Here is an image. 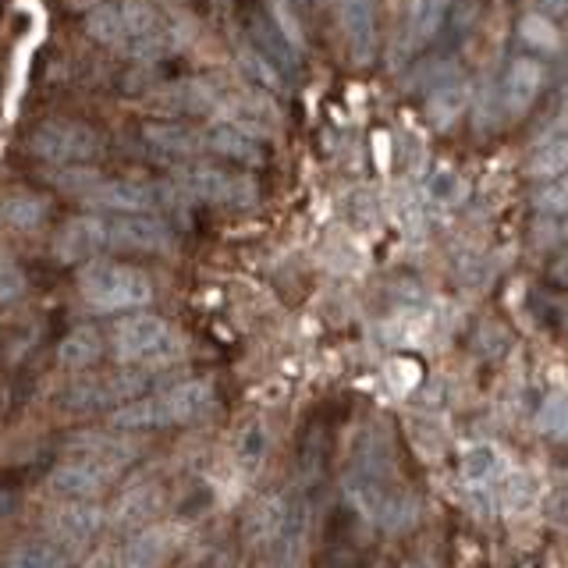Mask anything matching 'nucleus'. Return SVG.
I'll use <instances>...</instances> for the list:
<instances>
[{
	"label": "nucleus",
	"mask_w": 568,
	"mask_h": 568,
	"mask_svg": "<svg viewBox=\"0 0 568 568\" xmlns=\"http://www.w3.org/2000/svg\"><path fill=\"white\" fill-rule=\"evenodd\" d=\"M106 239L121 253H168L174 242L156 213H106Z\"/></svg>",
	"instance_id": "8"
},
{
	"label": "nucleus",
	"mask_w": 568,
	"mask_h": 568,
	"mask_svg": "<svg viewBox=\"0 0 568 568\" xmlns=\"http://www.w3.org/2000/svg\"><path fill=\"white\" fill-rule=\"evenodd\" d=\"M178 537L168 526H142L118 547L121 568H160L174 550Z\"/></svg>",
	"instance_id": "14"
},
{
	"label": "nucleus",
	"mask_w": 568,
	"mask_h": 568,
	"mask_svg": "<svg viewBox=\"0 0 568 568\" xmlns=\"http://www.w3.org/2000/svg\"><path fill=\"white\" fill-rule=\"evenodd\" d=\"M124 18V50L135 61H164L174 50V32L146 0H121Z\"/></svg>",
	"instance_id": "7"
},
{
	"label": "nucleus",
	"mask_w": 568,
	"mask_h": 568,
	"mask_svg": "<svg viewBox=\"0 0 568 568\" xmlns=\"http://www.w3.org/2000/svg\"><path fill=\"white\" fill-rule=\"evenodd\" d=\"M50 203L29 189H11L0 195V227L4 231H36L47 224Z\"/></svg>",
	"instance_id": "18"
},
{
	"label": "nucleus",
	"mask_w": 568,
	"mask_h": 568,
	"mask_svg": "<svg viewBox=\"0 0 568 568\" xmlns=\"http://www.w3.org/2000/svg\"><path fill=\"white\" fill-rule=\"evenodd\" d=\"M68 448L79 458H97V462H103V466H114V469L129 466V462L139 455V448L132 440H121L111 434H79V437H71Z\"/></svg>",
	"instance_id": "24"
},
{
	"label": "nucleus",
	"mask_w": 568,
	"mask_h": 568,
	"mask_svg": "<svg viewBox=\"0 0 568 568\" xmlns=\"http://www.w3.org/2000/svg\"><path fill=\"white\" fill-rule=\"evenodd\" d=\"M79 292L85 298V306H93L97 313H124V310L146 306L153 298V284L146 274L135 271V266L93 260L82 266Z\"/></svg>",
	"instance_id": "2"
},
{
	"label": "nucleus",
	"mask_w": 568,
	"mask_h": 568,
	"mask_svg": "<svg viewBox=\"0 0 568 568\" xmlns=\"http://www.w3.org/2000/svg\"><path fill=\"white\" fill-rule=\"evenodd\" d=\"M239 64H242L245 75L256 82V89H266V93H284V85H288V79H284L256 47H242L239 50Z\"/></svg>",
	"instance_id": "33"
},
{
	"label": "nucleus",
	"mask_w": 568,
	"mask_h": 568,
	"mask_svg": "<svg viewBox=\"0 0 568 568\" xmlns=\"http://www.w3.org/2000/svg\"><path fill=\"white\" fill-rule=\"evenodd\" d=\"M103 355V337L100 331L93 327H79V331H71L61 337V345H58V363L68 366V369H85V366H93L97 359Z\"/></svg>",
	"instance_id": "27"
},
{
	"label": "nucleus",
	"mask_w": 568,
	"mask_h": 568,
	"mask_svg": "<svg viewBox=\"0 0 568 568\" xmlns=\"http://www.w3.org/2000/svg\"><path fill=\"white\" fill-rule=\"evenodd\" d=\"M550 274H555V281H568V248L558 256V263L550 266Z\"/></svg>",
	"instance_id": "43"
},
{
	"label": "nucleus",
	"mask_w": 568,
	"mask_h": 568,
	"mask_svg": "<svg viewBox=\"0 0 568 568\" xmlns=\"http://www.w3.org/2000/svg\"><path fill=\"white\" fill-rule=\"evenodd\" d=\"M440 14H444V0H408L405 8V47L419 50L437 36L440 29Z\"/></svg>",
	"instance_id": "26"
},
{
	"label": "nucleus",
	"mask_w": 568,
	"mask_h": 568,
	"mask_svg": "<svg viewBox=\"0 0 568 568\" xmlns=\"http://www.w3.org/2000/svg\"><path fill=\"white\" fill-rule=\"evenodd\" d=\"M248 40H253V47L281 71L284 79L298 71V50L284 40L271 18H253V22H248Z\"/></svg>",
	"instance_id": "21"
},
{
	"label": "nucleus",
	"mask_w": 568,
	"mask_h": 568,
	"mask_svg": "<svg viewBox=\"0 0 568 568\" xmlns=\"http://www.w3.org/2000/svg\"><path fill=\"white\" fill-rule=\"evenodd\" d=\"M423 195H426V203L437 210H455L462 200H466V178L448 164H437L430 174H426Z\"/></svg>",
	"instance_id": "28"
},
{
	"label": "nucleus",
	"mask_w": 568,
	"mask_h": 568,
	"mask_svg": "<svg viewBox=\"0 0 568 568\" xmlns=\"http://www.w3.org/2000/svg\"><path fill=\"white\" fill-rule=\"evenodd\" d=\"M373 4H377V0H342L348 50H352V58L359 61V64H366L373 58V47H377V22H373Z\"/></svg>",
	"instance_id": "19"
},
{
	"label": "nucleus",
	"mask_w": 568,
	"mask_h": 568,
	"mask_svg": "<svg viewBox=\"0 0 568 568\" xmlns=\"http://www.w3.org/2000/svg\"><path fill=\"white\" fill-rule=\"evenodd\" d=\"M501 497L508 501V508H529L532 497H537V487H532L529 473H508L505 484H501Z\"/></svg>",
	"instance_id": "39"
},
{
	"label": "nucleus",
	"mask_w": 568,
	"mask_h": 568,
	"mask_svg": "<svg viewBox=\"0 0 568 568\" xmlns=\"http://www.w3.org/2000/svg\"><path fill=\"white\" fill-rule=\"evenodd\" d=\"M213 408V384L210 381H182L164 387L160 395L135 398L111 413L118 430H156V426H182L203 419Z\"/></svg>",
	"instance_id": "1"
},
{
	"label": "nucleus",
	"mask_w": 568,
	"mask_h": 568,
	"mask_svg": "<svg viewBox=\"0 0 568 568\" xmlns=\"http://www.w3.org/2000/svg\"><path fill=\"white\" fill-rule=\"evenodd\" d=\"M266 18L277 26V32L288 40L295 50H302L306 47V32H302V26H298V18H295V11H292V0H266Z\"/></svg>",
	"instance_id": "37"
},
{
	"label": "nucleus",
	"mask_w": 568,
	"mask_h": 568,
	"mask_svg": "<svg viewBox=\"0 0 568 568\" xmlns=\"http://www.w3.org/2000/svg\"><path fill=\"white\" fill-rule=\"evenodd\" d=\"M387 381H390V387L398 390V395H408V390H416L423 384V369L413 359H390Z\"/></svg>",
	"instance_id": "41"
},
{
	"label": "nucleus",
	"mask_w": 568,
	"mask_h": 568,
	"mask_svg": "<svg viewBox=\"0 0 568 568\" xmlns=\"http://www.w3.org/2000/svg\"><path fill=\"white\" fill-rule=\"evenodd\" d=\"M558 103H561V111H568V82L561 85V93H558Z\"/></svg>",
	"instance_id": "44"
},
{
	"label": "nucleus",
	"mask_w": 568,
	"mask_h": 568,
	"mask_svg": "<svg viewBox=\"0 0 568 568\" xmlns=\"http://www.w3.org/2000/svg\"><path fill=\"white\" fill-rule=\"evenodd\" d=\"M26 295V274L4 248H0V302H18Z\"/></svg>",
	"instance_id": "38"
},
{
	"label": "nucleus",
	"mask_w": 568,
	"mask_h": 568,
	"mask_svg": "<svg viewBox=\"0 0 568 568\" xmlns=\"http://www.w3.org/2000/svg\"><path fill=\"white\" fill-rule=\"evenodd\" d=\"M111 348L118 355V363L124 366H156V363L174 359L178 337L168 320H160L153 313H135V316H124L114 327Z\"/></svg>",
	"instance_id": "3"
},
{
	"label": "nucleus",
	"mask_w": 568,
	"mask_h": 568,
	"mask_svg": "<svg viewBox=\"0 0 568 568\" xmlns=\"http://www.w3.org/2000/svg\"><path fill=\"white\" fill-rule=\"evenodd\" d=\"M532 206H537V213H561V217H568V174L540 182V189L532 192Z\"/></svg>",
	"instance_id": "34"
},
{
	"label": "nucleus",
	"mask_w": 568,
	"mask_h": 568,
	"mask_svg": "<svg viewBox=\"0 0 568 568\" xmlns=\"http://www.w3.org/2000/svg\"><path fill=\"white\" fill-rule=\"evenodd\" d=\"M565 235H568V217H561V213H540L537 224H532V242L540 248L558 245Z\"/></svg>",
	"instance_id": "40"
},
{
	"label": "nucleus",
	"mask_w": 568,
	"mask_h": 568,
	"mask_svg": "<svg viewBox=\"0 0 568 568\" xmlns=\"http://www.w3.org/2000/svg\"><path fill=\"white\" fill-rule=\"evenodd\" d=\"M103 150L100 135L82 121H43L29 135V153L53 168H85Z\"/></svg>",
	"instance_id": "4"
},
{
	"label": "nucleus",
	"mask_w": 568,
	"mask_h": 568,
	"mask_svg": "<svg viewBox=\"0 0 568 568\" xmlns=\"http://www.w3.org/2000/svg\"><path fill=\"white\" fill-rule=\"evenodd\" d=\"M160 490L153 484H139L132 490H124L118 497V505L111 511V523L114 526H124V529H142V526H150V519L160 511Z\"/></svg>",
	"instance_id": "22"
},
{
	"label": "nucleus",
	"mask_w": 568,
	"mask_h": 568,
	"mask_svg": "<svg viewBox=\"0 0 568 568\" xmlns=\"http://www.w3.org/2000/svg\"><path fill=\"white\" fill-rule=\"evenodd\" d=\"M544 89V64L537 58H515L505 71V82H501V103H505V114L511 118H523L532 103H537Z\"/></svg>",
	"instance_id": "13"
},
{
	"label": "nucleus",
	"mask_w": 568,
	"mask_h": 568,
	"mask_svg": "<svg viewBox=\"0 0 568 568\" xmlns=\"http://www.w3.org/2000/svg\"><path fill=\"white\" fill-rule=\"evenodd\" d=\"M532 11L547 14L550 22H568V0H532Z\"/></svg>",
	"instance_id": "42"
},
{
	"label": "nucleus",
	"mask_w": 568,
	"mask_h": 568,
	"mask_svg": "<svg viewBox=\"0 0 568 568\" xmlns=\"http://www.w3.org/2000/svg\"><path fill=\"white\" fill-rule=\"evenodd\" d=\"M103 523H106V511L100 505H93V501H68L58 511H50L47 529H50V537H58L61 544H68L79 555V550L103 529Z\"/></svg>",
	"instance_id": "12"
},
{
	"label": "nucleus",
	"mask_w": 568,
	"mask_h": 568,
	"mask_svg": "<svg viewBox=\"0 0 568 568\" xmlns=\"http://www.w3.org/2000/svg\"><path fill=\"white\" fill-rule=\"evenodd\" d=\"M540 430L550 437H568V390H550L540 405Z\"/></svg>",
	"instance_id": "35"
},
{
	"label": "nucleus",
	"mask_w": 568,
	"mask_h": 568,
	"mask_svg": "<svg viewBox=\"0 0 568 568\" xmlns=\"http://www.w3.org/2000/svg\"><path fill=\"white\" fill-rule=\"evenodd\" d=\"M466 106H469V89L466 82H440L430 89V97H426V118H430L434 129H452V124L466 114Z\"/></svg>",
	"instance_id": "25"
},
{
	"label": "nucleus",
	"mask_w": 568,
	"mask_h": 568,
	"mask_svg": "<svg viewBox=\"0 0 568 568\" xmlns=\"http://www.w3.org/2000/svg\"><path fill=\"white\" fill-rule=\"evenodd\" d=\"M458 473L469 487H487L501 473V455H497L494 444H473V448L462 452Z\"/></svg>",
	"instance_id": "29"
},
{
	"label": "nucleus",
	"mask_w": 568,
	"mask_h": 568,
	"mask_svg": "<svg viewBox=\"0 0 568 568\" xmlns=\"http://www.w3.org/2000/svg\"><path fill=\"white\" fill-rule=\"evenodd\" d=\"M53 253L64 263H93L100 253H111V239H106V217L100 213H82V217L68 221L61 227Z\"/></svg>",
	"instance_id": "10"
},
{
	"label": "nucleus",
	"mask_w": 568,
	"mask_h": 568,
	"mask_svg": "<svg viewBox=\"0 0 568 568\" xmlns=\"http://www.w3.org/2000/svg\"><path fill=\"white\" fill-rule=\"evenodd\" d=\"M235 458L242 469H256L260 462L266 458V430L260 423H248L245 430L235 440Z\"/></svg>",
	"instance_id": "36"
},
{
	"label": "nucleus",
	"mask_w": 568,
	"mask_h": 568,
	"mask_svg": "<svg viewBox=\"0 0 568 568\" xmlns=\"http://www.w3.org/2000/svg\"><path fill=\"white\" fill-rule=\"evenodd\" d=\"M71 561H75V550L58 537L26 540L8 555V568H68Z\"/></svg>",
	"instance_id": "23"
},
{
	"label": "nucleus",
	"mask_w": 568,
	"mask_h": 568,
	"mask_svg": "<svg viewBox=\"0 0 568 568\" xmlns=\"http://www.w3.org/2000/svg\"><path fill=\"white\" fill-rule=\"evenodd\" d=\"M114 466H103L97 458H71L64 466H58L50 473V487L61 497H71V501H93L100 497L114 479Z\"/></svg>",
	"instance_id": "11"
},
{
	"label": "nucleus",
	"mask_w": 568,
	"mask_h": 568,
	"mask_svg": "<svg viewBox=\"0 0 568 568\" xmlns=\"http://www.w3.org/2000/svg\"><path fill=\"white\" fill-rule=\"evenodd\" d=\"M174 185L182 189L189 200H200V203L231 206V210L256 206V185L248 182V178L227 174V171L210 168V164H185V168H178Z\"/></svg>",
	"instance_id": "5"
},
{
	"label": "nucleus",
	"mask_w": 568,
	"mask_h": 568,
	"mask_svg": "<svg viewBox=\"0 0 568 568\" xmlns=\"http://www.w3.org/2000/svg\"><path fill=\"white\" fill-rule=\"evenodd\" d=\"M142 139H146L150 150L164 160H189L206 150L203 129H192V124H182V121H153L142 129Z\"/></svg>",
	"instance_id": "15"
},
{
	"label": "nucleus",
	"mask_w": 568,
	"mask_h": 568,
	"mask_svg": "<svg viewBox=\"0 0 568 568\" xmlns=\"http://www.w3.org/2000/svg\"><path fill=\"white\" fill-rule=\"evenodd\" d=\"M519 40L526 47H532V50H540V53L561 50V32H558V26L550 22L547 14H540V11H526L519 18Z\"/></svg>",
	"instance_id": "32"
},
{
	"label": "nucleus",
	"mask_w": 568,
	"mask_h": 568,
	"mask_svg": "<svg viewBox=\"0 0 568 568\" xmlns=\"http://www.w3.org/2000/svg\"><path fill=\"white\" fill-rule=\"evenodd\" d=\"M529 174L547 182V178L568 174V135H555V139H540V146L529 156Z\"/></svg>",
	"instance_id": "30"
},
{
	"label": "nucleus",
	"mask_w": 568,
	"mask_h": 568,
	"mask_svg": "<svg viewBox=\"0 0 568 568\" xmlns=\"http://www.w3.org/2000/svg\"><path fill=\"white\" fill-rule=\"evenodd\" d=\"M248 544H274L284 529H288V505L281 497H260V501L245 511L242 519Z\"/></svg>",
	"instance_id": "20"
},
{
	"label": "nucleus",
	"mask_w": 568,
	"mask_h": 568,
	"mask_svg": "<svg viewBox=\"0 0 568 568\" xmlns=\"http://www.w3.org/2000/svg\"><path fill=\"white\" fill-rule=\"evenodd\" d=\"M85 29L97 43L111 50H124V18L118 4H97L85 14Z\"/></svg>",
	"instance_id": "31"
},
{
	"label": "nucleus",
	"mask_w": 568,
	"mask_h": 568,
	"mask_svg": "<svg viewBox=\"0 0 568 568\" xmlns=\"http://www.w3.org/2000/svg\"><path fill=\"white\" fill-rule=\"evenodd\" d=\"M160 106L171 114H217L224 106V97L206 79H182L164 89Z\"/></svg>",
	"instance_id": "17"
},
{
	"label": "nucleus",
	"mask_w": 568,
	"mask_h": 568,
	"mask_svg": "<svg viewBox=\"0 0 568 568\" xmlns=\"http://www.w3.org/2000/svg\"><path fill=\"white\" fill-rule=\"evenodd\" d=\"M178 195H185L178 185H146V182H100L82 195V203L97 213H156L171 206Z\"/></svg>",
	"instance_id": "6"
},
{
	"label": "nucleus",
	"mask_w": 568,
	"mask_h": 568,
	"mask_svg": "<svg viewBox=\"0 0 568 568\" xmlns=\"http://www.w3.org/2000/svg\"><path fill=\"white\" fill-rule=\"evenodd\" d=\"M203 139H206V150L224 156V160H235V164H248V168L263 164L260 139L253 132L239 129V124H231V121H213V124H206Z\"/></svg>",
	"instance_id": "16"
},
{
	"label": "nucleus",
	"mask_w": 568,
	"mask_h": 568,
	"mask_svg": "<svg viewBox=\"0 0 568 568\" xmlns=\"http://www.w3.org/2000/svg\"><path fill=\"white\" fill-rule=\"evenodd\" d=\"M146 373H135V369H124V373H111V377H97V381H82L75 387H68L64 402L71 408H121L135 398H142V390H146Z\"/></svg>",
	"instance_id": "9"
}]
</instances>
